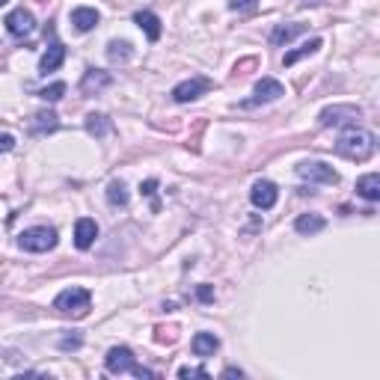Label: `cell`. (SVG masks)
<instances>
[{"instance_id": "6da1fadb", "label": "cell", "mask_w": 380, "mask_h": 380, "mask_svg": "<svg viewBox=\"0 0 380 380\" xmlns=\"http://www.w3.org/2000/svg\"><path fill=\"white\" fill-rule=\"evenodd\" d=\"M374 149H377L374 134H372V131H365V128H356V125H351L336 140V154H342V158H348V161H356V163H363V161L372 158Z\"/></svg>"}, {"instance_id": "7a4b0ae2", "label": "cell", "mask_w": 380, "mask_h": 380, "mask_svg": "<svg viewBox=\"0 0 380 380\" xmlns=\"http://www.w3.org/2000/svg\"><path fill=\"white\" fill-rule=\"evenodd\" d=\"M54 309L71 318H87L92 309V294L87 288H66L54 297Z\"/></svg>"}, {"instance_id": "3957f363", "label": "cell", "mask_w": 380, "mask_h": 380, "mask_svg": "<svg viewBox=\"0 0 380 380\" xmlns=\"http://www.w3.org/2000/svg\"><path fill=\"white\" fill-rule=\"evenodd\" d=\"M18 247L24 253H48V249L57 247V229L51 226H33V229H24L18 235Z\"/></svg>"}, {"instance_id": "277c9868", "label": "cell", "mask_w": 380, "mask_h": 380, "mask_svg": "<svg viewBox=\"0 0 380 380\" xmlns=\"http://www.w3.org/2000/svg\"><path fill=\"white\" fill-rule=\"evenodd\" d=\"M360 116H363V110L356 104H332L318 113V122H321V128H351L360 122Z\"/></svg>"}, {"instance_id": "5b68a950", "label": "cell", "mask_w": 380, "mask_h": 380, "mask_svg": "<svg viewBox=\"0 0 380 380\" xmlns=\"http://www.w3.org/2000/svg\"><path fill=\"white\" fill-rule=\"evenodd\" d=\"M297 175L309 184H339V173L324 161H300L297 163Z\"/></svg>"}, {"instance_id": "8992f818", "label": "cell", "mask_w": 380, "mask_h": 380, "mask_svg": "<svg viewBox=\"0 0 380 380\" xmlns=\"http://www.w3.org/2000/svg\"><path fill=\"white\" fill-rule=\"evenodd\" d=\"M285 95V87L277 78H261L256 87H253V98H247L241 107H256V104H270Z\"/></svg>"}, {"instance_id": "52a82bcc", "label": "cell", "mask_w": 380, "mask_h": 380, "mask_svg": "<svg viewBox=\"0 0 380 380\" xmlns=\"http://www.w3.org/2000/svg\"><path fill=\"white\" fill-rule=\"evenodd\" d=\"M211 89V80L208 78H190V80H182L173 87V98L178 104H187V101H196L199 95H205Z\"/></svg>"}, {"instance_id": "ba28073f", "label": "cell", "mask_w": 380, "mask_h": 380, "mask_svg": "<svg viewBox=\"0 0 380 380\" xmlns=\"http://www.w3.org/2000/svg\"><path fill=\"white\" fill-rule=\"evenodd\" d=\"M134 353H131V348H125V344H116V348L107 351L104 356V368L110 374H125V372H134Z\"/></svg>"}, {"instance_id": "9c48e42d", "label": "cell", "mask_w": 380, "mask_h": 380, "mask_svg": "<svg viewBox=\"0 0 380 380\" xmlns=\"http://www.w3.org/2000/svg\"><path fill=\"white\" fill-rule=\"evenodd\" d=\"M6 30L9 36H15V39H24V36H30L36 30V18H33V12L27 9H12L9 15H6Z\"/></svg>"}, {"instance_id": "30bf717a", "label": "cell", "mask_w": 380, "mask_h": 380, "mask_svg": "<svg viewBox=\"0 0 380 380\" xmlns=\"http://www.w3.org/2000/svg\"><path fill=\"white\" fill-rule=\"evenodd\" d=\"M249 199H253V205L261 208V211H270L273 205H277L279 199V190L273 182H268V178H258V182L253 184V190H249Z\"/></svg>"}, {"instance_id": "8fae6325", "label": "cell", "mask_w": 380, "mask_h": 380, "mask_svg": "<svg viewBox=\"0 0 380 380\" xmlns=\"http://www.w3.org/2000/svg\"><path fill=\"white\" fill-rule=\"evenodd\" d=\"M113 83L110 71H101V68H87V75L80 78V92L83 95H98L101 89H107Z\"/></svg>"}, {"instance_id": "7c38bea8", "label": "cell", "mask_w": 380, "mask_h": 380, "mask_svg": "<svg viewBox=\"0 0 380 380\" xmlns=\"http://www.w3.org/2000/svg\"><path fill=\"white\" fill-rule=\"evenodd\" d=\"M95 238H98V223L92 217H80L75 223V247L78 249H89L95 244Z\"/></svg>"}, {"instance_id": "4fadbf2b", "label": "cell", "mask_w": 380, "mask_h": 380, "mask_svg": "<svg viewBox=\"0 0 380 380\" xmlns=\"http://www.w3.org/2000/svg\"><path fill=\"white\" fill-rule=\"evenodd\" d=\"M134 21H137V27H140L142 33H146V39H149V42H158V39H161L163 27H161V18L154 15V12L142 9V12H137V15H134Z\"/></svg>"}, {"instance_id": "5bb4252c", "label": "cell", "mask_w": 380, "mask_h": 380, "mask_svg": "<svg viewBox=\"0 0 380 380\" xmlns=\"http://www.w3.org/2000/svg\"><path fill=\"white\" fill-rule=\"evenodd\" d=\"M98 21H101V15H98V9H92V6H75L71 9V24H75V30H80V33H89Z\"/></svg>"}, {"instance_id": "9a60e30c", "label": "cell", "mask_w": 380, "mask_h": 380, "mask_svg": "<svg viewBox=\"0 0 380 380\" xmlns=\"http://www.w3.org/2000/svg\"><path fill=\"white\" fill-rule=\"evenodd\" d=\"M300 33H306V24H277L273 33H270V45L273 48H282V45L294 42Z\"/></svg>"}, {"instance_id": "2e32d148", "label": "cell", "mask_w": 380, "mask_h": 380, "mask_svg": "<svg viewBox=\"0 0 380 380\" xmlns=\"http://www.w3.org/2000/svg\"><path fill=\"white\" fill-rule=\"evenodd\" d=\"M63 59H66V48L59 42H51V45H48V51L42 54V59H39V71H42V75L57 71L59 66H63Z\"/></svg>"}, {"instance_id": "e0dca14e", "label": "cell", "mask_w": 380, "mask_h": 380, "mask_svg": "<svg viewBox=\"0 0 380 380\" xmlns=\"http://www.w3.org/2000/svg\"><path fill=\"white\" fill-rule=\"evenodd\" d=\"M193 353L196 356H202V360H208V356H214L217 353V348H220V339L214 336V332H196L193 336Z\"/></svg>"}, {"instance_id": "ac0fdd59", "label": "cell", "mask_w": 380, "mask_h": 380, "mask_svg": "<svg viewBox=\"0 0 380 380\" xmlns=\"http://www.w3.org/2000/svg\"><path fill=\"white\" fill-rule=\"evenodd\" d=\"M59 128V119H57V113H51V110H39V113H33V122H30V131L33 134H51V131H57Z\"/></svg>"}, {"instance_id": "d6986e66", "label": "cell", "mask_w": 380, "mask_h": 380, "mask_svg": "<svg viewBox=\"0 0 380 380\" xmlns=\"http://www.w3.org/2000/svg\"><path fill=\"white\" fill-rule=\"evenodd\" d=\"M356 193H360L365 202H377L380 199V175L377 173H368L356 182Z\"/></svg>"}, {"instance_id": "ffe728a7", "label": "cell", "mask_w": 380, "mask_h": 380, "mask_svg": "<svg viewBox=\"0 0 380 380\" xmlns=\"http://www.w3.org/2000/svg\"><path fill=\"white\" fill-rule=\"evenodd\" d=\"M324 226H327V220L321 217V214H300V217L294 220V229L300 235H318V232H324Z\"/></svg>"}, {"instance_id": "44dd1931", "label": "cell", "mask_w": 380, "mask_h": 380, "mask_svg": "<svg viewBox=\"0 0 380 380\" xmlns=\"http://www.w3.org/2000/svg\"><path fill=\"white\" fill-rule=\"evenodd\" d=\"M131 57H134V45H131V42L113 39L110 45H107V59H110V63H128Z\"/></svg>"}, {"instance_id": "7402d4cb", "label": "cell", "mask_w": 380, "mask_h": 380, "mask_svg": "<svg viewBox=\"0 0 380 380\" xmlns=\"http://www.w3.org/2000/svg\"><path fill=\"white\" fill-rule=\"evenodd\" d=\"M318 48H321V39H309V42H303L300 48H294V51H288V54H285V57H282V63H285V66H294L297 59H303V57H312V54L318 51Z\"/></svg>"}, {"instance_id": "603a6c76", "label": "cell", "mask_w": 380, "mask_h": 380, "mask_svg": "<svg viewBox=\"0 0 380 380\" xmlns=\"http://www.w3.org/2000/svg\"><path fill=\"white\" fill-rule=\"evenodd\" d=\"M87 131L92 137H107L113 131V125H110V119H107V116L92 113V116H87Z\"/></svg>"}, {"instance_id": "cb8c5ba5", "label": "cell", "mask_w": 380, "mask_h": 380, "mask_svg": "<svg viewBox=\"0 0 380 380\" xmlns=\"http://www.w3.org/2000/svg\"><path fill=\"white\" fill-rule=\"evenodd\" d=\"M107 202L110 205H128V187H125V182H110L107 184Z\"/></svg>"}, {"instance_id": "d4e9b609", "label": "cell", "mask_w": 380, "mask_h": 380, "mask_svg": "<svg viewBox=\"0 0 380 380\" xmlns=\"http://www.w3.org/2000/svg\"><path fill=\"white\" fill-rule=\"evenodd\" d=\"M66 95V83H51V87H45V89H39V98L42 101H59Z\"/></svg>"}, {"instance_id": "484cf974", "label": "cell", "mask_w": 380, "mask_h": 380, "mask_svg": "<svg viewBox=\"0 0 380 380\" xmlns=\"http://www.w3.org/2000/svg\"><path fill=\"white\" fill-rule=\"evenodd\" d=\"M178 377H182V380H187V377H202V380H205L208 372H205V368H196V365H184V368H178Z\"/></svg>"}, {"instance_id": "4316f807", "label": "cell", "mask_w": 380, "mask_h": 380, "mask_svg": "<svg viewBox=\"0 0 380 380\" xmlns=\"http://www.w3.org/2000/svg\"><path fill=\"white\" fill-rule=\"evenodd\" d=\"M196 300L199 303H211L214 300V288H211V285H199V288H196Z\"/></svg>"}, {"instance_id": "83f0119b", "label": "cell", "mask_w": 380, "mask_h": 380, "mask_svg": "<svg viewBox=\"0 0 380 380\" xmlns=\"http://www.w3.org/2000/svg\"><path fill=\"white\" fill-rule=\"evenodd\" d=\"M258 0H232V9L235 12H249V9H256Z\"/></svg>"}, {"instance_id": "f1b7e54d", "label": "cell", "mask_w": 380, "mask_h": 380, "mask_svg": "<svg viewBox=\"0 0 380 380\" xmlns=\"http://www.w3.org/2000/svg\"><path fill=\"white\" fill-rule=\"evenodd\" d=\"M12 149H15V137H12V134H0V154L12 152Z\"/></svg>"}, {"instance_id": "f546056e", "label": "cell", "mask_w": 380, "mask_h": 380, "mask_svg": "<svg viewBox=\"0 0 380 380\" xmlns=\"http://www.w3.org/2000/svg\"><path fill=\"white\" fill-rule=\"evenodd\" d=\"M154 190H158V182H154V178H149V182L140 184V193L142 196H154Z\"/></svg>"}, {"instance_id": "4dcf8cb0", "label": "cell", "mask_w": 380, "mask_h": 380, "mask_svg": "<svg viewBox=\"0 0 380 380\" xmlns=\"http://www.w3.org/2000/svg\"><path fill=\"white\" fill-rule=\"evenodd\" d=\"M59 348H63V351H68V348H80V339H78V336L63 339V342H59Z\"/></svg>"}, {"instance_id": "1f68e13d", "label": "cell", "mask_w": 380, "mask_h": 380, "mask_svg": "<svg viewBox=\"0 0 380 380\" xmlns=\"http://www.w3.org/2000/svg\"><path fill=\"white\" fill-rule=\"evenodd\" d=\"M131 374H137V377H154V372H149V368H142V365H134V372Z\"/></svg>"}, {"instance_id": "d6a6232c", "label": "cell", "mask_w": 380, "mask_h": 380, "mask_svg": "<svg viewBox=\"0 0 380 380\" xmlns=\"http://www.w3.org/2000/svg\"><path fill=\"white\" fill-rule=\"evenodd\" d=\"M223 377H244V372H241V368H235V365H229L223 372Z\"/></svg>"}, {"instance_id": "836d02e7", "label": "cell", "mask_w": 380, "mask_h": 380, "mask_svg": "<svg viewBox=\"0 0 380 380\" xmlns=\"http://www.w3.org/2000/svg\"><path fill=\"white\" fill-rule=\"evenodd\" d=\"M3 3H6V0H0V6H3Z\"/></svg>"}]
</instances>
